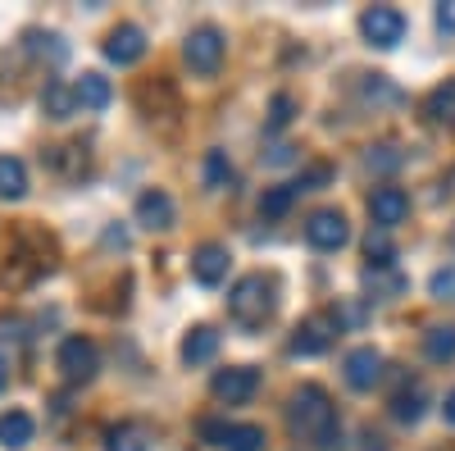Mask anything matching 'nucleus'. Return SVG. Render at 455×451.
<instances>
[{"mask_svg": "<svg viewBox=\"0 0 455 451\" xmlns=\"http://www.w3.org/2000/svg\"><path fill=\"white\" fill-rule=\"evenodd\" d=\"M42 160H46V169L51 173H60V178H87V169H92V156H87V146L83 141H64V146H46L42 150Z\"/></svg>", "mask_w": 455, "mask_h": 451, "instance_id": "9b49d317", "label": "nucleus"}, {"mask_svg": "<svg viewBox=\"0 0 455 451\" xmlns=\"http://www.w3.org/2000/svg\"><path fill=\"white\" fill-rule=\"evenodd\" d=\"M73 92H78V105L83 109H105L114 101V87H109L105 73H83V78L73 83Z\"/></svg>", "mask_w": 455, "mask_h": 451, "instance_id": "a211bd4d", "label": "nucleus"}, {"mask_svg": "<svg viewBox=\"0 0 455 451\" xmlns=\"http://www.w3.org/2000/svg\"><path fill=\"white\" fill-rule=\"evenodd\" d=\"M109 451H150V433L141 424H119L109 429Z\"/></svg>", "mask_w": 455, "mask_h": 451, "instance_id": "5701e85b", "label": "nucleus"}, {"mask_svg": "<svg viewBox=\"0 0 455 451\" xmlns=\"http://www.w3.org/2000/svg\"><path fill=\"white\" fill-rule=\"evenodd\" d=\"M192 274L201 287H219L228 278V246L223 242H201L192 255Z\"/></svg>", "mask_w": 455, "mask_h": 451, "instance_id": "f8f14e48", "label": "nucleus"}, {"mask_svg": "<svg viewBox=\"0 0 455 451\" xmlns=\"http://www.w3.org/2000/svg\"><path fill=\"white\" fill-rule=\"evenodd\" d=\"M291 201H296V192H291V187H274V192H264V201H259V214H264V219H283V214L291 210Z\"/></svg>", "mask_w": 455, "mask_h": 451, "instance_id": "a878e982", "label": "nucleus"}, {"mask_svg": "<svg viewBox=\"0 0 455 451\" xmlns=\"http://www.w3.org/2000/svg\"><path fill=\"white\" fill-rule=\"evenodd\" d=\"M228 451H264V429L259 424H233V433H228Z\"/></svg>", "mask_w": 455, "mask_h": 451, "instance_id": "b1692460", "label": "nucleus"}, {"mask_svg": "<svg viewBox=\"0 0 455 451\" xmlns=\"http://www.w3.org/2000/svg\"><path fill=\"white\" fill-rule=\"evenodd\" d=\"M378 379H383V356H378L373 347H355V351L347 356V383H351L355 392H369Z\"/></svg>", "mask_w": 455, "mask_h": 451, "instance_id": "4468645a", "label": "nucleus"}, {"mask_svg": "<svg viewBox=\"0 0 455 451\" xmlns=\"http://www.w3.org/2000/svg\"><path fill=\"white\" fill-rule=\"evenodd\" d=\"M182 60L192 73H201V78H214L219 64H223V32L219 28H196L192 36H187V46H182Z\"/></svg>", "mask_w": 455, "mask_h": 451, "instance_id": "39448f33", "label": "nucleus"}, {"mask_svg": "<svg viewBox=\"0 0 455 451\" xmlns=\"http://www.w3.org/2000/svg\"><path fill=\"white\" fill-rule=\"evenodd\" d=\"M287 415H291V433H300L306 442H315L323 451L337 442V406L319 383H300Z\"/></svg>", "mask_w": 455, "mask_h": 451, "instance_id": "f257e3e1", "label": "nucleus"}, {"mask_svg": "<svg viewBox=\"0 0 455 451\" xmlns=\"http://www.w3.org/2000/svg\"><path fill=\"white\" fill-rule=\"evenodd\" d=\"M291 109H296V101H291L287 92H278V96L269 101V128H287V124H291Z\"/></svg>", "mask_w": 455, "mask_h": 451, "instance_id": "cd10ccee", "label": "nucleus"}, {"mask_svg": "<svg viewBox=\"0 0 455 451\" xmlns=\"http://www.w3.org/2000/svg\"><path fill=\"white\" fill-rule=\"evenodd\" d=\"M228 433H233V424H223V420H201V438L210 447H228Z\"/></svg>", "mask_w": 455, "mask_h": 451, "instance_id": "2f4dec72", "label": "nucleus"}, {"mask_svg": "<svg viewBox=\"0 0 455 451\" xmlns=\"http://www.w3.org/2000/svg\"><path fill=\"white\" fill-rule=\"evenodd\" d=\"M428 292H433L437 301H455V265L437 270V274L428 278Z\"/></svg>", "mask_w": 455, "mask_h": 451, "instance_id": "c756f323", "label": "nucleus"}, {"mask_svg": "<svg viewBox=\"0 0 455 451\" xmlns=\"http://www.w3.org/2000/svg\"><path fill=\"white\" fill-rule=\"evenodd\" d=\"M323 182H332V169H328V165H315V169H306V173L291 182V192H296V197H300V192H319Z\"/></svg>", "mask_w": 455, "mask_h": 451, "instance_id": "bb28decb", "label": "nucleus"}, {"mask_svg": "<svg viewBox=\"0 0 455 451\" xmlns=\"http://www.w3.org/2000/svg\"><path fill=\"white\" fill-rule=\"evenodd\" d=\"M405 156H401V150L396 146H373L369 150V169H396Z\"/></svg>", "mask_w": 455, "mask_h": 451, "instance_id": "7c9ffc66", "label": "nucleus"}, {"mask_svg": "<svg viewBox=\"0 0 455 451\" xmlns=\"http://www.w3.org/2000/svg\"><path fill=\"white\" fill-rule=\"evenodd\" d=\"M424 356H428L433 365L455 360V324H437V328L424 333Z\"/></svg>", "mask_w": 455, "mask_h": 451, "instance_id": "412c9836", "label": "nucleus"}, {"mask_svg": "<svg viewBox=\"0 0 455 451\" xmlns=\"http://www.w3.org/2000/svg\"><path fill=\"white\" fill-rule=\"evenodd\" d=\"M360 32L369 36L378 51H392L401 36H405V14L392 10V5H373V10L360 14Z\"/></svg>", "mask_w": 455, "mask_h": 451, "instance_id": "6e6552de", "label": "nucleus"}, {"mask_svg": "<svg viewBox=\"0 0 455 451\" xmlns=\"http://www.w3.org/2000/svg\"><path fill=\"white\" fill-rule=\"evenodd\" d=\"M214 351H219V333L210 324H196L182 337V360L187 365H205V360H214Z\"/></svg>", "mask_w": 455, "mask_h": 451, "instance_id": "2eb2a0df", "label": "nucleus"}, {"mask_svg": "<svg viewBox=\"0 0 455 451\" xmlns=\"http://www.w3.org/2000/svg\"><path fill=\"white\" fill-rule=\"evenodd\" d=\"M274 306H278V296H274V278L269 274H242L233 283V292H228V315H233L246 333L269 324Z\"/></svg>", "mask_w": 455, "mask_h": 451, "instance_id": "f03ea898", "label": "nucleus"}, {"mask_svg": "<svg viewBox=\"0 0 455 451\" xmlns=\"http://www.w3.org/2000/svg\"><path fill=\"white\" fill-rule=\"evenodd\" d=\"M364 255L373 260V265H392L396 246H392V238H387L383 229H369V238H364Z\"/></svg>", "mask_w": 455, "mask_h": 451, "instance_id": "393cba45", "label": "nucleus"}, {"mask_svg": "<svg viewBox=\"0 0 455 451\" xmlns=\"http://www.w3.org/2000/svg\"><path fill=\"white\" fill-rule=\"evenodd\" d=\"M306 242H310L315 251H341V246L351 242L347 214H341V210H315V214L306 219Z\"/></svg>", "mask_w": 455, "mask_h": 451, "instance_id": "423d86ee", "label": "nucleus"}, {"mask_svg": "<svg viewBox=\"0 0 455 451\" xmlns=\"http://www.w3.org/2000/svg\"><path fill=\"white\" fill-rule=\"evenodd\" d=\"M141 55H146V32H141L137 23H119V28L105 36V60H109V64L128 68V64H137Z\"/></svg>", "mask_w": 455, "mask_h": 451, "instance_id": "9d476101", "label": "nucleus"}, {"mask_svg": "<svg viewBox=\"0 0 455 451\" xmlns=\"http://www.w3.org/2000/svg\"><path fill=\"white\" fill-rule=\"evenodd\" d=\"M405 214H410V197L401 192V187H378V192L369 197V219H373V229L392 233L396 223H405Z\"/></svg>", "mask_w": 455, "mask_h": 451, "instance_id": "1a4fd4ad", "label": "nucleus"}, {"mask_svg": "<svg viewBox=\"0 0 455 451\" xmlns=\"http://www.w3.org/2000/svg\"><path fill=\"white\" fill-rule=\"evenodd\" d=\"M424 115H428L433 124H446V128H455V78L428 92V101H424Z\"/></svg>", "mask_w": 455, "mask_h": 451, "instance_id": "6ab92c4d", "label": "nucleus"}, {"mask_svg": "<svg viewBox=\"0 0 455 451\" xmlns=\"http://www.w3.org/2000/svg\"><path fill=\"white\" fill-rule=\"evenodd\" d=\"M42 109H46V119H68L73 109H78V92H73L64 78H51L46 92H42Z\"/></svg>", "mask_w": 455, "mask_h": 451, "instance_id": "f3484780", "label": "nucleus"}, {"mask_svg": "<svg viewBox=\"0 0 455 451\" xmlns=\"http://www.w3.org/2000/svg\"><path fill=\"white\" fill-rule=\"evenodd\" d=\"M337 333H341V315L337 310H315L296 324L291 333V356H319L337 342Z\"/></svg>", "mask_w": 455, "mask_h": 451, "instance_id": "7ed1b4c3", "label": "nucleus"}, {"mask_svg": "<svg viewBox=\"0 0 455 451\" xmlns=\"http://www.w3.org/2000/svg\"><path fill=\"white\" fill-rule=\"evenodd\" d=\"M442 415H446V424H455V392L446 397V406H442Z\"/></svg>", "mask_w": 455, "mask_h": 451, "instance_id": "72a5a7b5", "label": "nucleus"}, {"mask_svg": "<svg viewBox=\"0 0 455 451\" xmlns=\"http://www.w3.org/2000/svg\"><path fill=\"white\" fill-rule=\"evenodd\" d=\"M228 178H233V169H228L223 150H210V156H205V182H210V187H223Z\"/></svg>", "mask_w": 455, "mask_h": 451, "instance_id": "c85d7f7f", "label": "nucleus"}, {"mask_svg": "<svg viewBox=\"0 0 455 451\" xmlns=\"http://www.w3.org/2000/svg\"><path fill=\"white\" fill-rule=\"evenodd\" d=\"M32 433H36V424H32L28 410H5V415H0V442L5 447H28Z\"/></svg>", "mask_w": 455, "mask_h": 451, "instance_id": "aec40b11", "label": "nucleus"}, {"mask_svg": "<svg viewBox=\"0 0 455 451\" xmlns=\"http://www.w3.org/2000/svg\"><path fill=\"white\" fill-rule=\"evenodd\" d=\"M137 223L150 233H160V229H173V197L160 192V187H150V192L137 197Z\"/></svg>", "mask_w": 455, "mask_h": 451, "instance_id": "ddd939ff", "label": "nucleus"}, {"mask_svg": "<svg viewBox=\"0 0 455 451\" xmlns=\"http://www.w3.org/2000/svg\"><path fill=\"white\" fill-rule=\"evenodd\" d=\"M5 379H10V369H5V360H0V388H5Z\"/></svg>", "mask_w": 455, "mask_h": 451, "instance_id": "f704fd0d", "label": "nucleus"}, {"mask_svg": "<svg viewBox=\"0 0 455 451\" xmlns=\"http://www.w3.org/2000/svg\"><path fill=\"white\" fill-rule=\"evenodd\" d=\"M55 365H60V374L68 383H92L96 369H100V351H96L92 337H64Z\"/></svg>", "mask_w": 455, "mask_h": 451, "instance_id": "20e7f679", "label": "nucleus"}, {"mask_svg": "<svg viewBox=\"0 0 455 451\" xmlns=\"http://www.w3.org/2000/svg\"><path fill=\"white\" fill-rule=\"evenodd\" d=\"M255 388H259V374H255L251 365L219 369L214 379H210V392H214V401H223V406H246V401L255 397Z\"/></svg>", "mask_w": 455, "mask_h": 451, "instance_id": "0eeeda50", "label": "nucleus"}, {"mask_svg": "<svg viewBox=\"0 0 455 451\" xmlns=\"http://www.w3.org/2000/svg\"><path fill=\"white\" fill-rule=\"evenodd\" d=\"M451 246H455V229H451Z\"/></svg>", "mask_w": 455, "mask_h": 451, "instance_id": "c9c22d12", "label": "nucleus"}, {"mask_svg": "<svg viewBox=\"0 0 455 451\" xmlns=\"http://www.w3.org/2000/svg\"><path fill=\"white\" fill-rule=\"evenodd\" d=\"M28 197V165L19 156H0V201H23Z\"/></svg>", "mask_w": 455, "mask_h": 451, "instance_id": "dca6fc26", "label": "nucleus"}, {"mask_svg": "<svg viewBox=\"0 0 455 451\" xmlns=\"http://www.w3.org/2000/svg\"><path fill=\"white\" fill-rule=\"evenodd\" d=\"M437 28L442 32H455V0H451V5H437Z\"/></svg>", "mask_w": 455, "mask_h": 451, "instance_id": "473e14b6", "label": "nucleus"}, {"mask_svg": "<svg viewBox=\"0 0 455 451\" xmlns=\"http://www.w3.org/2000/svg\"><path fill=\"white\" fill-rule=\"evenodd\" d=\"M424 388H410V392H396L392 397V420H401V424H419L424 420Z\"/></svg>", "mask_w": 455, "mask_h": 451, "instance_id": "4be33fe9", "label": "nucleus"}]
</instances>
